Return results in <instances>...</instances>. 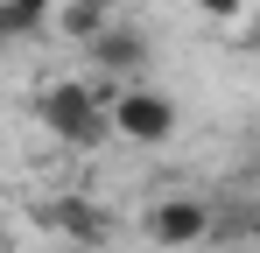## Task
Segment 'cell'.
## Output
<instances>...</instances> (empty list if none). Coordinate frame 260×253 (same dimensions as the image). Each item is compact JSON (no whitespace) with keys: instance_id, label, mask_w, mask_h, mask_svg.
Here are the masks:
<instances>
[{"instance_id":"30bf717a","label":"cell","mask_w":260,"mask_h":253,"mask_svg":"<svg viewBox=\"0 0 260 253\" xmlns=\"http://www.w3.org/2000/svg\"><path fill=\"white\" fill-rule=\"evenodd\" d=\"M253 253H260V225H253Z\"/></svg>"},{"instance_id":"3957f363","label":"cell","mask_w":260,"mask_h":253,"mask_svg":"<svg viewBox=\"0 0 260 253\" xmlns=\"http://www.w3.org/2000/svg\"><path fill=\"white\" fill-rule=\"evenodd\" d=\"M141 225H148V239H155V246H169V253L218 239V211L204 204V197H155Z\"/></svg>"},{"instance_id":"5b68a950","label":"cell","mask_w":260,"mask_h":253,"mask_svg":"<svg viewBox=\"0 0 260 253\" xmlns=\"http://www.w3.org/2000/svg\"><path fill=\"white\" fill-rule=\"evenodd\" d=\"M85 56H91L99 78H134V71L148 64V36H141V28H120V21H106V28L85 42Z\"/></svg>"},{"instance_id":"ba28073f","label":"cell","mask_w":260,"mask_h":253,"mask_svg":"<svg viewBox=\"0 0 260 253\" xmlns=\"http://www.w3.org/2000/svg\"><path fill=\"white\" fill-rule=\"evenodd\" d=\"M197 7H204L211 21H239V14H246V0H197Z\"/></svg>"},{"instance_id":"7a4b0ae2","label":"cell","mask_w":260,"mask_h":253,"mask_svg":"<svg viewBox=\"0 0 260 253\" xmlns=\"http://www.w3.org/2000/svg\"><path fill=\"white\" fill-rule=\"evenodd\" d=\"M113 134L134 141V148H162L176 134V99L169 91H148V84H127L113 99Z\"/></svg>"},{"instance_id":"9c48e42d","label":"cell","mask_w":260,"mask_h":253,"mask_svg":"<svg viewBox=\"0 0 260 253\" xmlns=\"http://www.w3.org/2000/svg\"><path fill=\"white\" fill-rule=\"evenodd\" d=\"M239 42H246V49H260V14L246 21V36H239Z\"/></svg>"},{"instance_id":"6da1fadb","label":"cell","mask_w":260,"mask_h":253,"mask_svg":"<svg viewBox=\"0 0 260 253\" xmlns=\"http://www.w3.org/2000/svg\"><path fill=\"white\" fill-rule=\"evenodd\" d=\"M36 120L63 148H106L113 141V99L91 78H49V84H36Z\"/></svg>"},{"instance_id":"8992f818","label":"cell","mask_w":260,"mask_h":253,"mask_svg":"<svg viewBox=\"0 0 260 253\" xmlns=\"http://www.w3.org/2000/svg\"><path fill=\"white\" fill-rule=\"evenodd\" d=\"M49 14H56V0H0V42H28V36H43Z\"/></svg>"},{"instance_id":"277c9868","label":"cell","mask_w":260,"mask_h":253,"mask_svg":"<svg viewBox=\"0 0 260 253\" xmlns=\"http://www.w3.org/2000/svg\"><path fill=\"white\" fill-rule=\"evenodd\" d=\"M36 218H43L49 232H63L71 246H85V253L113 239V211H106V204H91V197H56V204H43Z\"/></svg>"},{"instance_id":"52a82bcc","label":"cell","mask_w":260,"mask_h":253,"mask_svg":"<svg viewBox=\"0 0 260 253\" xmlns=\"http://www.w3.org/2000/svg\"><path fill=\"white\" fill-rule=\"evenodd\" d=\"M106 21H113V0H63V7H56V28L71 42H91Z\"/></svg>"}]
</instances>
